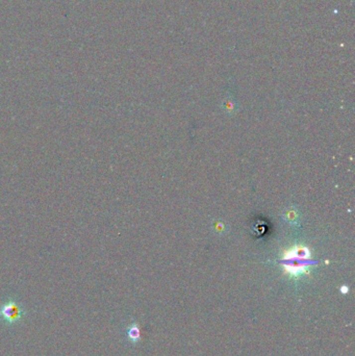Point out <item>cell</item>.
<instances>
[{
	"mask_svg": "<svg viewBox=\"0 0 355 356\" xmlns=\"http://www.w3.org/2000/svg\"><path fill=\"white\" fill-rule=\"evenodd\" d=\"M127 338L132 344H137L141 341V329L137 323H132L127 327Z\"/></svg>",
	"mask_w": 355,
	"mask_h": 356,
	"instance_id": "cell-3",
	"label": "cell"
},
{
	"mask_svg": "<svg viewBox=\"0 0 355 356\" xmlns=\"http://www.w3.org/2000/svg\"><path fill=\"white\" fill-rule=\"evenodd\" d=\"M26 314V311L14 300H8L0 307V318L6 324H14L19 322Z\"/></svg>",
	"mask_w": 355,
	"mask_h": 356,
	"instance_id": "cell-2",
	"label": "cell"
},
{
	"mask_svg": "<svg viewBox=\"0 0 355 356\" xmlns=\"http://www.w3.org/2000/svg\"><path fill=\"white\" fill-rule=\"evenodd\" d=\"M281 264L284 274L292 279H300L301 277L310 273V267L313 266L310 251L303 245H296L283 253Z\"/></svg>",
	"mask_w": 355,
	"mask_h": 356,
	"instance_id": "cell-1",
	"label": "cell"
}]
</instances>
